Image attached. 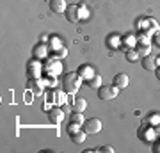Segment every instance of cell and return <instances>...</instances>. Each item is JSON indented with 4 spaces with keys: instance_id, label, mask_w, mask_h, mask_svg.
I'll return each mask as SVG.
<instances>
[{
    "instance_id": "cell-17",
    "label": "cell",
    "mask_w": 160,
    "mask_h": 153,
    "mask_svg": "<svg viewBox=\"0 0 160 153\" xmlns=\"http://www.w3.org/2000/svg\"><path fill=\"white\" fill-rule=\"evenodd\" d=\"M149 50H151V46H149V45H146V43H144V45H141V46L137 48V52H139V55H141V57L149 55Z\"/></svg>"
},
{
    "instance_id": "cell-14",
    "label": "cell",
    "mask_w": 160,
    "mask_h": 153,
    "mask_svg": "<svg viewBox=\"0 0 160 153\" xmlns=\"http://www.w3.org/2000/svg\"><path fill=\"white\" fill-rule=\"evenodd\" d=\"M84 116H82V112H75L73 110V114H71V123H77V125H84Z\"/></svg>"
},
{
    "instance_id": "cell-13",
    "label": "cell",
    "mask_w": 160,
    "mask_h": 153,
    "mask_svg": "<svg viewBox=\"0 0 160 153\" xmlns=\"http://www.w3.org/2000/svg\"><path fill=\"white\" fill-rule=\"evenodd\" d=\"M46 54H48V48H46V45H38L34 48V55L38 57V59H43V57H46Z\"/></svg>"
},
{
    "instance_id": "cell-8",
    "label": "cell",
    "mask_w": 160,
    "mask_h": 153,
    "mask_svg": "<svg viewBox=\"0 0 160 153\" xmlns=\"http://www.w3.org/2000/svg\"><path fill=\"white\" fill-rule=\"evenodd\" d=\"M48 118H50V121L53 123V125H59V123L62 121V118H64V112L59 107L50 109V110H48Z\"/></svg>"
},
{
    "instance_id": "cell-2",
    "label": "cell",
    "mask_w": 160,
    "mask_h": 153,
    "mask_svg": "<svg viewBox=\"0 0 160 153\" xmlns=\"http://www.w3.org/2000/svg\"><path fill=\"white\" fill-rule=\"evenodd\" d=\"M118 93H119V87L118 85H102V87H98V98L100 100H105V102H110V100H114L118 96Z\"/></svg>"
},
{
    "instance_id": "cell-16",
    "label": "cell",
    "mask_w": 160,
    "mask_h": 153,
    "mask_svg": "<svg viewBox=\"0 0 160 153\" xmlns=\"http://www.w3.org/2000/svg\"><path fill=\"white\" fill-rule=\"evenodd\" d=\"M139 52L137 50H128L126 52V61H128V63H133V61H137L139 59Z\"/></svg>"
},
{
    "instance_id": "cell-11",
    "label": "cell",
    "mask_w": 160,
    "mask_h": 153,
    "mask_svg": "<svg viewBox=\"0 0 160 153\" xmlns=\"http://www.w3.org/2000/svg\"><path fill=\"white\" fill-rule=\"evenodd\" d=\"M71 107H73L75 112H84L87 107V102H86V98H75L73 102H71Z\"/></svg>"
},
{
    "instance_id": "cell-25",
    "label": "cell",
    "mask_w": 160,
    "mask_h": 153,
    "mask_svg": "<svg viewBox=\"0 0 160 153\" xmlns=\"http://www.w3.org/2000/svg\"><path fill=\"white\" fill-rule=\"evenodd\" d=\"M155 132H157V135H160V125L155 126Z\"/></svg>"
},
{
    "instance_id": "cell-1",
    "label": "cell",
    "mask_w": 160,
    "mask_h": 153,
    "mask_svg": "<svg viewBox=\"0 0 160 153\" xmlns=\"http://www.w3.org/2000/svg\"><path fill=\"white\" fill-rule=\"evenodd\" d=\"M80 75L78 73H66L62 77V89L68 94H75L80 89Z\"/></svg>"
},
{
    "instance_id": "cell-6",
    "label": "cell",
    "mask_w": 160,
    "mask_h": 153,
    "mask_svg": "<svg viewBox=\"0 0 160 153\" xmlns=\"http://www.w3.org/2000/svg\"><path fill=\"white\" fill-rule=\"evenodd\" d=\"M77 73L80 75V79H84V80H91L92 77L96 75V73H94V68H92V66H89V64H82Z\"/></svg>"
},
{
    "instance_id": "cell-7",
    "label": "cell",
    "mask_w": 160,
    "mask_h": 153,
    "mask_svg": "<svg viewBox=\"0 0 160 153\" xmlns=\"http://www.w3.org/2000/svg\"><path fill=\"white\" fill-rule=\"evenodd\" d=\"M66 7H68L66 0H50V11L52 13H57V14L66 13Z\"/></svg>"
},
{
    "instance_id": "cell-4",
    "label": "cell",
    "mask_w": 160,
    "mask_h": 153,
    "mask_svg": "<svg viewBox=\"0 0 160 153\" xmlns=\"http://www.w3.org/2000/svg\"><path fill=\"white\" fill-rule=\"evenodd\" d=\"M155 135H157L155 128H148L146 125H142L139 128V139H141V141H153Z\"/></svg>"
},
{
    "instance_id": "cell-18",
    "label": "cell",
    "mask_w": 160,
    "mask_h": 153,
    "mask_svg": "<svg viewBox=\"0 0 160 153\" xmlns=\"http://www.w3.org/2000/svg\"><path fill=\"white\" fill-rule=\"evenodd\" d=\"M87 82H89L91 87H102V77H100V75H94V77H92L91 80H87Z\"/></svg>"
},
{
    "instance_id": "cell-22",
    "label": "cell",
    "mask_w": 160,
    "mask_h": 153,
    "mask_svg": "<svg viewBox=\"0 0 160 153\" xmlns=\"http://www.w3.org/2000/svg\"><path fill=\"white\" fill-rule=\"evenodd\" d=\"M153 151L155 153H160V142H155V144H153Z\"/></svg>"
},
{
    "instance_id": "cell-10",
    "label": "cell",
    "mask_w": 160,
    "mask_h": 153,
    "mask_svg": "<svg viewBox=\"0 0 160 153\" xmlns=\"http://www.w3.org/2000/svg\"><path fill=\"white\" fill-rule=\"evenodd\" d=\"M142 68L148 69V71H153V69H157V57H151V55L142 57Z\"/></svg>"
},
{
    "instance_id": "cell-5",
    "label": "cell",
    "mask_w": 160,
    "mask_h": 153,
    "mask_svg": "<svg viewBox=\"0 0 160 153\" xmlns=\"http://www.w3.org/2000/svg\"><path fill=\"white\" fill-rule=\"evenodd\" d=\"M66 18H68V22H71V23L82 20V18H80V7L68 6V7H66Z\"/></svg>"
},
{
    "instance_id": "cell-9",
    "label": "cell",
    "mask_w": 160,
    "mask_h": 153,
    "mask_svg": "<svg viewBox=\"0 0 160 153\" xmlns=\"http://www.w3.org/2000/svg\"><path fill=\"white\" fill-rule=\"evenodd\" d=\"M112 84L118 85L119 89H125V87H128V75L125 73H118L114 77V80H112Z\"/></svg>"
},
{
    "instance_id": "cell-19",
    "label": "cell",
    "mask_w": 160,
    "mask_h": 153,
    "mask_svg": "<svg viewBox=\"0 0 160 153\" xmlns=\"http://www.w3.org/2000/svg\"><path fill=\"white\" fill-rule=\"evenodd\" d=\"M77 130H80V125H77V123H69L68 134H73V132H77Z\"/></svg>"
},
{
    "instance_id": "cell-15",
    "label": "cell",
    "mask_w": 160,
    "mask_h": 153,
    "mask_svg": "<svg viewBox=\"0 0 160 153\" xmlns=\"http://www.w3.org/2000/svg\"><path fill=\"white\" fill-rule=\"evenodd\" d=\"M66 94H68V93H59V91H55V93H53L55 103H59V105H62V103H66Z\"/></svg>"
},
{
    "instance_id": "cell-12",
    "label": "cell",
    "mask_w": 160,
    "mask_h": 153,
    "mask_svg": "<svg viewBox=\"0 0 160 153\" xmlns=\"http://www.w3.org/2000/svg\"><path fill=\"white\" fill-rule=\"evenodd\" d=\"M86 135H87L86 130H77V132H73V134H69L71 142H75V144H82V142L86 141Z\"/></svg>"
},
{
    "instance_id": "cell-24",
    "label": "cell",
    "mask_w": 160,
    "mask_h": 153,
    "mask_svg": "<svg viewBox=\"0 0 160 153\" xmlns=\"http://www.w3.org/2000/svg\"><path fill=\"white\" fill-rule=\"evenodd\" d=\"M155 75H157V79L160 80V66H158V68H157V71H155Z\"/></svg>"
},
{
    "instance_id": "cell-3",
    "label": "cell",
    "mask_w": 160,
    "mask_h": 153,
    "mask_svg": "<svg viewBox=\"0 0 160 153\" xmlns=\"http://www.w3.org/2000/svg\"><path fill=\"white\" fill-rule=\"evenodd\" d=\"M103 128V125H102V121L98 118H89L87 121H84V130L87 132V134H98V132Z\"/></svg>"
},
{
    "instance_id": "cell-23",
    "label": "cell",
    "mask_w": 160,
    "mask_h": 153,
    "mask_svg": "<svg viewBox=\"0 0 160 153\" xmlns=\"http://www.w3.org/2000/svg\"><path fill=\"white\" fill-rule=\"evenodd\" d=\"M80 18H87V11L84 7H80Z\"/></svg>"
},
{
    "instance_id": "cell-21",
    "label": "cell",
    "mask_w": 160,
    "mask_h": 153,
    "mask_svg": "<svg viewBox=\"0 0 160 153\" xmlns=\"http://www.w3.org/2000/svg\"><path fill=\"white\" fill-rule=\"evenodd\" d=\"M100 151H105V153H112V151H114V150H112V148H110V146H103V148H100Z\"/></svg>"
},
{
    "instance_id": "cell-20",
    "label": "cell",
    "mask_w": 160,
    "mask_h": 153,
    "mask_svg": "<svg viewBox=\"0 0 160 153\" xmlns=\"http://www.w3.org/2000/svg\"><path fill=\"white\" fill-rule=\"evenodd\" d=\"M66 54H68V50H66V48H59V50H57L59 59H64V57H66Z\"/></svg>"
},
{
    "instance_id": "cell-26",
    "label": "cell",
    "mask_w": 160,
    "mask_h": 153,
    "mask_svg": "<svg viewBox=\"0 0 160 153\" xmlns=\"http://www.w3.org/2000/svg\"><path fill=\"white\" fill-rule=\"evenodd\" d=\"M157 66H160V55L157 57Z\"/></svg>"
}]
</instances>
